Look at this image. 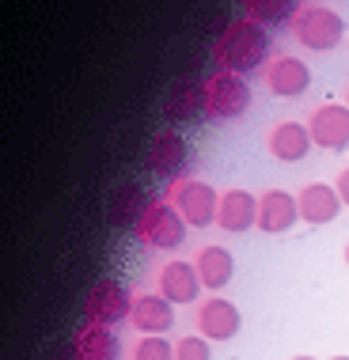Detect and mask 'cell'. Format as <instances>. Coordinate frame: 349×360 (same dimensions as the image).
I'll return each mask as SVG.
<instances>
[{
    "label": "cell",
    "instance_id": "cell-1",
    "mask_svg": "<svg viewBox=\"0 0 349 360\" xmlns=\"http://www.w3.org/2000/svg\"><path fill=\"white\" fill-rule=\"evenodd\" d=\"M212 61H217V72H231L247 80L250 72H266V65L274 61V38L239 15L217 34Z\"/></svg>",
    "mask_w": 349,
    "mask_h": 360
},
{
    "label": "cell",
    "instance_id": "cell-2",
    "mask_svg": "<svg viewBox=\"0 0 349 360\" xmlns=\"http://www.w3.org/2000/svg\"><path fill=\"white\" fill-rule=\"evenodd\" d=\"M288 34L312 53H331L345 38V19L326 4H300V15Z\"/></svg>",
    "mask_w": 349,
    "mask_h": 360
},
{
    "label": "cell",
    "instance_id": "cell-3",
    "mask_svg": "<svg viewBox=\"0 0 349 360\" xmlns=\"http://www.w3.org/2000/svg\"><path fill=\"white\" fill-rule=\"evenodd\" d=\"M163 198L179 209V217L186 220V228H209L217 224V205H220V193L209 186L205 179H193V174H182L174 179Z\"/></svg>",
    "mask_w": 349,
    "mask_h": 360
},
{
    "label": "cell",
    "instance_id": "cell-4",
    "mask_svg": "<svg viewBox=\"0 0 349 360\" xmlns=\"http://www.w3.org/2000/svg\"><path fill=\"white\" fill-rule=\"evenodd\" d=\"M201 91H205V122H236L250 110V87L243 76L212 72Z\"/></svg>",
    "mask_w": 349,
    "mask_h": 360
},
{
    "label": "cell",
    "instance_id": "cell-5",
    "mask_svg": "<svg viewBox=\"0 0 349 360\" xmlns=\"http://www.w3.org/2000/svg\"><path fill=\"white\" fill-rule=\"evenodd\" d=\"M137 239L152 250H174L182 239H186V220L179 217V209L171 205L167 198H156L144 212L141 228H137Z\"/></svg>",
    "mask_w": 349,
    "mask_h": 360
},
{
    "label": "cell",
    "instance_id": "cell-6",
    "mask_svg": "<svg viewBox=\"0 0 349 360\" xmlns=\"http://www.w3.org/2000/svg\"><path fill=\"white\" fill-rule=\"evenodd\" d=\"M133 292L122 285V281L114 277H103L99 285L91 288V296H87V323L95 326H118L125 319L133 315Z\"/></svg>",
    "mask_w": 349,
    "mask_h": 360
},
{
    "label": "cell",
    "instance_id": "cell-7",
    "mask_svg": "<svg viewBox=\"0 0 349 360\" xmlns=\"http://www.w3.org/2000/svg\"><path fill=\"white\" fill-rule=\"evenodd\" d=\"M307 133H312L315 148L349 152V106L345 103H319L307 114Z\"/></svg>",
    "mask_w": 349,
    "mask_h": 360
},
{
    "label": "cell",
    "instance_id": "cell-8",
    "mask_svg": "<svg viewBox=\"0 0 349 360\" xmlns=\"http://www.w3.org/2000/svg\"><path fill=\"white\" fill-rule=\"evenodd\" d=\"M239 326H243V315H239V307L224 296L201 300L198 311H193V330H198L205 342H231V338L239 334Z\"/></svg>",
    "mask_w": 349,
    "mask_h": 360
},
{
    "label": "cell",
    "instance_id": "cell-9",
    "mask_svg": "<svg viewBox=\"0 0 349 360\" xmlns=\"http://www.w3.org/2000/svg\"><path fill=\"white\" fill-rule=\"evenodd\" d=\"M262 84H266L269 95H277V99H300V95L312 87V69H307L304 57L274 53V61L262 72Z\"/></svg>",
    "mask_w": 349,
    "mask_h": 360
},
{
    "label": "cell",
    "instance_id": "cell-10",
    "mask_svg": "<svg viewBox=\"0 0 349 360\" xmlns=\"http://www.w3.org/2000/svg\"><path fill=\"white\" fill-rule=\"evenodd\" d=\"M156 292L163 300H171V304H201V277H198V269H193V262L186 258H171V262H163L160 266V274H156Z\"/></svg>",
    "mask_w": 349,
    "mask_h": 360
},
{
    "label": "cell",
    "instance_id": "cell-11",
    "mask_svg": "<svg viewBox=\"0 0 349 360\" xmlns=\"http://www.w3.org/2000/svg\"><path fill=\"white\" fill-rule=\"evenodd\" d=\"M296 220H300L296 193H288V190L258 193V231H266V236H285V231L296 228Z\"/></svg>",
    "mask_w": 349,
    "mask_h": 360
},
{
    "label": "cell",
    "instance_id": "cell-12",
    "mask_svg": "<svg viewBox=\"0 0 349 360\" xmlns=\"http://www.w3.org/2000/svg\"><path fill=\"white\" fill-rule=\"evenodd\" d=\"M217 228L228 236H243V231L258 228V198L247 190H224L217 205Z\"/></svg>",
    "mask_w": 349,
    "mask_h": 360
},
{
    "label": "cell",
    "instance_id": "cell-13",
    "mask_svg": "<svg viewBox=\"0 0 349 360\" xmlns=\"http://www.w3.org/2000/svg\"><path fill=\"white\" fill-rule=\"evenodd\" d=\"M129 323L137 334H152V338H167V330H174V304L163 300L160 292H141L133 300V315Z\"/></svg>",
    "mask_w": 349,
    "mask_h": 360
},
{
    "label": "cell",
    "instance_id": "cell-14",
    "mask_svg": "<svg viewBox=\"0 0 349 360\" xmlns=\"http://www.w3.org/2000/svg\"><path fill=\"white\" fill-rule=\"evenodd\" d=\"M266 148H269V155H274V160H281V163H300L307 152L315 148V141H312V133H307L304 122L288 118V122H277L274 129H269Z\"/></svg>",
    "mask_w": 349,
    "mask_h": 360
},
{
    "label": "cell",
    "instance_id": "cell-15",
    "mask_svg": "<svg viewBox=\"0 0 349 360\" xmlns=\"http://www.w3.org/2000/svg\"><path fill=\"white\" fill-rule=\"evenodd\" d=\"M193 269H198V277H201V288H209L212 296H217V292L228 288L231 277H236V258H231L228 247L209 243V247H201L198 255H193Z\"/></svg>",
    "mask_w": 349,
    "mask_h": 360
},
{
    "label": "cell",
    "instance_id": "cell-16",
    "mask_svg": "<svg viewBox=\"0 0 349 360\" xmlns=\"http://www.w3.org/2000/svg\"><path fill=\"white\" fill-rule=\"evenodd\" d=\"M122 356V338L110 326L84 323L72 338V360H118Z\"/></svg>",
    "mask_w": 349,
    "mask_h": 360
},
{
    "label": "cell",
    "instance_id": "cell-17",
    "mask_svg": "<svg viewBox=\"0 0 349 360\" xmlns=\"http://www.w3.org/2000/svg\"><path fill=\"white\" fill-rule=\"evenodd\" d=\"M186 160H190V152H186L182 133H174V129L156 133V141H152V148H148V167H152V171L174 182V179H182Z\"/></svg>",
    "mask_w": 349,
    "mask_h": 360
},
{
    "label": "cell",
    "instance_id": "cell-18",
    "mask_svg": "<svg viewBox=\"0 0 349 360\" xmlns=\"http://www.w3.org/2000/svg\"><path fill=\"white\" fill-rule=\"evenodd\" d=\"M239 15L247 19V23L262 27V31H293L296 15H300V4L296 0H247L243 8H239Z\"/></svg>",
    "mask_w": 349,
    "mask_h": 360
},
{
    "label": "cell",
    "instance_id": "cell-19",
    "mask_svg": "<svg viewBox=\"0 0 349 360\" xmlns=\"http://www.w3.org/2000/svg\"><path fill=\"white\" fill-rule=\"evenodd\" d=\"M296 201H300V220L315 224V228L319 224H331L338 212L345 209L331 182H307V186L296 193Z\"/></svg>",
    "mask_w": 349,
    "mask_h": 360
},
{
    "label": "cell",
    "instance_id": "cell-20",
    "mask_svg": "<svg viewBox=\"0 0 349 360\" xmlns=\"http://www.w3.org/2000/svg\"><path fill=\"white\" fill-rule=\"evenodd\" d=\"M163 118L171 125L205 118V91H201V84H174L167 91V99H163Z\"/></svg>",
    "mask_w": 349,
    "mask_h": 360
},
{
    "label": "cell",
    "instance_id": "cell-21",
    "mask_svg": "<svg viewBox=\"0 0 349 360\" xmlns=\"http://www.w3.org/2000/svg\"><path fill=\"white\" fill-rule=\"evenodd\" d=\"M148 205H152V198L144 193V186H141V182H129V186H122L118 193H114L110 224H114V228H125V231H137L141 220H144V212H148Z\"/></svg>",
    "mask_w": 349,
    "mask_h": 360
},
{
    "label": "cell",
    "instance_id": "cell-22",
    "mask_svg": "<svg viewBox=\"0 0 349 360\" xmlns=\"http://www.w3.org/2000/svg\"><path fill=\"white\" fill-rule=\"evenodd\" d=\"M129 360H174V345L167 338L137 334V342L129 345Z\"/></svg>",
    "mask_w": 349,
    "mask_h": 360
},
{
    "label": "cell",
    "instance_id": "cell-23",
    "mask_svg": "<svg viewBox=\"0 0 349 360\" xmlns=\"http://www.w3.org/2000/svg\"><path fill=\"white\" fill-rule=\"evenodd\" d=\"M212 342H205L201 334H186L174 342V360H212Z\"/></svg>",
    "mask_w": 349,
    "mask_h": 360
},
{
    "label": "cell",
    "instance_id": "cell-24",
    "mask_svg": "<svg viewBox=\"0 0 349 360\" xmlns=\"http://www.w3.org/2000/svg\"><path fill=\"white\" fill-rule=\"evenodd\" d=\"M334 190H338V198H342V205L349 209V167L338 174V186H334Z\"/></svg>",
    "mask_w": 349,
    "mask_h": 360
},
{
    "label": "cell",
    "instance_id": "cell-25",
    "mask_svg": "<svg viewBox=\"0 0 349 360\" xmlns=\"http://www.w3.org/2000/svg\"><path fill=\"white\" fill-rule=\"evenodd\" d=\"M345 266H349V243H345Z\"/></svg>",
    "mask_w": 349,
    "mask_h": 360
},
{
    "label": "cell",
    "instance_id": "cell-26",
    "mask_svg": "<svg viewBox=\"0 0 349 360\" xmlns=\"http://www.w3.org/2000/svg\"><path fill=\"white\" fill-rule=\"evenodd\" d=\"M293 360H315V356H293Z\"/></svg>",
    "mask_w": 349,
    "mask_h": 360
},
{
    "label": "cell",
    "instance_id": "cell-27",
    "mask_svg": "<svg viewBox=\"0 0 349 360\" xmlns=\"http://www.w3.org/2000/svg\"><path fill=\"white\" fill-rule=\"evenodd\" d=\"M345 106H349V84H345Z\"/></svg>",
    "mask_w": 349,
    "mask_h": 360
},
{
    "label": "cell",
    "instance_id": "cell-28",
    "mask_svg": "<svg viewBox=\"0 0 349 360\" xmlns=\"http://www.w3.org/2000/svg\"><path fill=\"white\" fill-rule=\"evenodd\" d=\"M334 360H349V356H334Z\"/></svg>",
    "mask_w": 349,
    "mask_h": 360
}]
</instances>
